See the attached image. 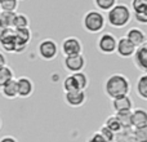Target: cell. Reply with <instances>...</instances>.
<instances>
[{
  "label": "cell",
  "mask_w": 147,
  "mask_h": 142,
  "mask_svg": "<svg viewBox=\"0 0 147 142\" xmlns=\"http://www.w3.org/2000/svg\"><path fill=\"white\" fill-rule=\"evenodd\" d=\"M130 81L124 74H112L106 79L103 85V91L109 98L114 99L120 96H127L130 92Z\"/></svg>",
  "instance_id": "obj_1"
},
{
  "label": "cell",
  "mask_w": 147,
  "mask_h": 142,
  "mask_svg": "<svg viewBox=\"0 0 147 142\" xmlns=\"http://www.w3.org/2000/svg\"><path fill=\"white\" fill-rule=\"evenodd\" d=\"M106 23L114 28H124L132 21V10L127 4L117 3L110 10H107Z\"/></svg>",
  "instance_id": "obj_2"
},
{
  "label": "cell",
  "mask_w": 147,
  "mask_h": 142,
  "mask_svg": "<svg viewBox=\"0 0 147 142\" xmlns=\"http://www.w3.org/2000/svg\"><path fill=\"white\" fill-rule=\"evenodd\" d=\"M81 25L86 32L99 34L103 31L105 26H106V17H105L103 12H99L97 9L89 10L83 16Z\"/></svg>",
  "instance_id": "obj_3"
},
{
  "label": "cell",
  "mask_w": 147,
  "mask_h": 142,
  "mask_svg": "<svg viewBox=\"0 0 147 142\" xmlns=\"http://www.w3.org/2000/svg\"><path fill=\"white\" fill-rule=\"evenodd\" d=\"M58 44L53 39H44L38 45V53L44 61H53L58 56Z\"/></svg>",
  "instance_id": "obj_4"
},
{
  "label": "cell",
  "mask_w": 147,
  "mask_h": 142,
  "mask_svg": "<svg viewBox=\"0 0 147 142\" xmlns=\"http://www.w3.org/2000/svg\"><path fill=\"white\" fill-rule=\"evenodd\" d=\"M117 39L114 34L103 32L97 40V48L102 54H112L116 51Z\"/></svg>",
  "instance_id": "obj_5"
},
{
  "label": "cell",
  "mask_w": 147,
  "mask_h": 142,
  "mask_svg": "<svg viewBox=\"0 0 147 142\" xmlns=\"http://www.w3.org/2000/svg\"><path fill=\"white\" fill-rule=\"evenodd\" d=\"M61 52L65 57L74 56V54H80L83 53V43L76 36L65 38L61 44Z\"/></svg>",
  "instance_id": "obj_6"
},
{
  "label": "cell",
  "mask_w": 147,
  "mask_h": 142,
  "mask_svg": "<svg viewBox=\"0 0 147 142\" xmlns=\"http://www.w3.org/2000/svg\"><path fill=\"white\" fill-rule=\"evenodd\" d=\"M86 66V58L84 57L83 53L80 54H74V56H67L63 60V67L70 74L79 72L83 71Z\"/></svg>",
  "instance_id": "obj_7"
},
{
  "label": "cell",
  "mask_w": 147,
  "mask_h": 142,
  "mask_svg": "<svg viewBox=\"0 0 147 142\" xmlns=\"http://www.w3.org/2000/svg\"><path fill=\"white\" fill-rule=\"evenodd\" d=\"M14 35H16V40H17L16 53H21L28 47L32 34H31L30 27H25V28H14Z\"/></svg>",
  "instance_id": "obj_8"
},
{
  "label": "cell",
  "mask_w": 147,
  "mask_h": 142,
  "mask_svg": "<svg viewBox=\"0 0 147 142\" xmlns=\"http://www.w3.org/2000/svg\"><path fill=\"white\" fill-rule=\"evenodd\" d=\"M136 49L137 47L132 43L130 40H128L125 36H121V38L117 39V43H116V53L119 57L121 58H130V57L134 54Z\"/></svg>",
  "instance_id": "obj_9"
},
{
  "label": "cell",
  "mask_w": 147,
  "mask_h": 142,
  "mask_svg": "<svg viewBox=\"0 0 147 142\" xmlns=\"http://www.w3.org/2000/svg\"><path fill=\"white\" fill-rule=\"evenodd\" d=\"M0 47L4 52L8 53H16L17 48V40L14 35V28H7L5 32L0 36Z\"/></svg>",
  "instance_id": "obj_10"
},
{
  "label": "cell",
  "mask_w": 147,
  "mask_h": 142,
  "mask_svg": "<svg viewBox=\"0 0 147 142\" xmlns=\"http://www.w3.org/2000/svg\"><path fill=\"white\" fill-rule=\"evenodd\" d=\"M35 91L34 81L27 76H21L17 79V92L18 97L21 98H28Z\"/></svg>",
  "instance_id": "obj_11"
},
{
  "label": "cell",
  "mask_w": 147,
  "mask_h": 142,
  "mask_svg": "<svg viewBox=\"0 0 147 142\" xmlns=\"http://www.w3.org/2000/svg\"><path fill=\"white\" fill-rule=\"evenodd\" d=\"M132 58L134 66L140 71H142V74L147 72V43L141 47H137Z\"/></svg>",
  "instance_id": "obj_12"
},
{
  "label": "cell",
  "mask_w": 147,
  "mask_h": 142,
  "mask_svg": "<svg viewBox=\"0 0 147 142\" xmlns=\"http://www.w3.org/2000/svg\"><path fill=\"white\" fill-rule=\"evenodd\" d=\"M65 102L71 107H80L85 103L86 101V93L85 91H72V92H65Z\"/></svg>",
  "instance_id": "obj_13"
},
{
  "label": "cell",
  "mask_w": 147,
  "mask_h": 142,
  "mask_svg": "<svg viewBox=\"0 0 147 142\" xmlns=\"http://www.w3.org/2000/svg\"><path fill=\"white\" fill-rule=\"evenodd\" d=\"M111 106L115 112L130 111V110H133V99L129 97V94L120 96V97L111 99Z\"/></svg>",
  "instance_id": "obj_14"
},
{
  "label": "cell",
  "mask_w": 147,
  "mask_h": 142,
  "mask_svg": "<svg viewBox=\"0 0 147 142\" xmlns=\"http://www.w3.org/2000/svg\"><path fill=\"white\" fill-rule=\"evenodd\" d=\"M125 38L132 41L136 47H141L147 43V35L141 27H130L127 31Z\"/></svg>",
  "instance_id": "obj_15"
},
{
  "label": "cell",
  "mask_w": 147,
  "mask_h": 142,
  "mask_svg": "<svg viewBox=\"0 0 147 142\" xmlns=\"http://www.w3.org/2000/svg\"><path fill=\"white\" fill-rule=\"evenodd\" d=\"M147 127V111L145 109L132 110V128H146Z\"/></svg>",
  "instance_id": "obj_16"
},
{
  "label": "cell",
  "mask_w": 147,
  "mask_h": 142,
  "mask_svg": "<svg viewBox=\"0 0 147 142\" xmlns=\"http://www.w3.org/2000/svg\"><path fill=\"white\" fill-rule=\"evenodd\" d=\"M0 93L3 97L8 99H14L18 97V92H17V79H10L8 83H5L4 85L0 88Z\"/></svg>",
  "instance_id": "obj_17"
},
{
  "label": "cell",
  "mask_w": 147,
  "mask_h": 142,
  "mask_svg": "<svg viewBox=\"0 0 147 142\" xmlns=\"http://www.w3.org/2000/svg\"><path fill=\"white\" fill-rule=\"evenodd\" d=\"M136 92H137L138 97L143 101L147 99V74L143 72L142 75L138 78L137 84H136Z\"/></svg>",
  "instance_id": "obj_18"
},
{
  "label": "cell",
  "mask_w": 147,
  "mask_h": 142,
  "mask_svg": "<svg viewBox=\"0 0 147 142\" xmlns=\"http://www.w3.org/2000/svg\"><path fill=\"white\" fill-rule=\"evenodd\" d=\"M115 115H116L121 128H130L132 127V110H130V111L115 112Z\"/></svg>",
  "instance_id": "obj_19"
},
{
  "label": "cell",
  "mask_w": 147,
  "mask_h": 142,
  "mask_svg": "<svg viewBox=\"0 0 147 142\" xmlns=\"http://www.w3.org/2000/svg\"><path fill=\"white\" fill-rule=\"evenodd\" d=\"M71 75L74 76V79L76 80V83H78L79 89H80V91H85V89L88 88V85H89V78H88V75H86L84 71L74 72V74H71Z\"/></svg>",
  "instance_id": "obj_20"
},
{
  "label": "cell",
  "mask_w": 147,
  "mask_h": 142,
  "mask_svg": "<svg viewBox=\"0 0 147 142\" xmlns=\"http://www.w3.org/2000/svg\"><path fill=\"white\" fill-rule=\"evenodd\" d=\"M30 26V20L23 13H16L14 21H13V28H25Z\"/></svg>",
  "instance_id": "obj_21"
},
{
  "label": "cell",
  "mask_w": 147,
  "mask_h": 142,
  "mask_svg": "<svg viewBox=\"0 0 147 142\" xmlns=\"http://www.w3.org/2000/svg\"><path fill=\"white\" fill-rule=\"evenodd\" d=\"M93 4L99 12H107L115 4H117V0H93Z\"/></svg>",
  "instance_id": "obj_22"
},
{
  "label": "cell",
  "mask_w": 147,
  "mask_h": 142,
  "mask_svg": "<svg viewBox=\"0 0 147 142\" xmlns=\"http://www.w3.org/2000/svg\"><path fill=\"white\" fill-rule=\"evenodd\" d=\"M13 78H14V71L10 69L8 65L5 67H3V69H0V88Z\"/></svg>",
  "instance_id": "obj_23"
},
{
  "label": "cell",
  "mask_w": 147,
  "mask_h": 142,
  "mask_svg": "<svg viewBox=\"0 0 147 142\" xmlns=\"http://www.w3.org/2000/svg\"><path fill=\"white\" fill-rule=\"evenodd\" d=\"M62 88H63L65 92H72V91H80L79 89V85L76 83V80L74 79V76L70 74L69 76H66L62 83Z\"/></svg>",
  "instance_id": "obj_24"
},
{
  "label": "cell",
  "mask_w": 147,
  "mask_h": 142,
  "mask_svg": "<svg viewBox=\"0 0 147 142\" xmlns=\"http://www.w3.org/2000/svg\"><path fill=\"white\" fill-rule=\"evenodd\" d=\"M14 16H16V12H1L0 13V22L7 28H13Z\"/></svg>",
  "instance_id": "obj_25"
},
{
  "label": "cell",
  "mask_w": 147,
  "mask_h": 142,
  "mask_svg": "<svg viewBox=\"0 0 147 142\" xmlns=\"http://www.w3.org/2000/svg\"><path fill=\"white\" fill-rule=\"evenodd\" d=\"M18 3V0H0V9L1 12H16Z\"/></svg>",
  "instance_id": "obj_26"
},
{
  "label": "cell",
  "mask_w": 147,
  "mask_h": 142,
  "mask_svg": "<svg viewBox=\"0 0 147 142\" xmlns=\"http://www.w3.org/2000/svg\"><path fill=\"white\" fill-rule=\"evenodd\" d=\"M103 125H106V127L109 128V129H111L114 133H116L117 131L121 129V125H120V123H119V120H117L116 115H110V116L105 120V124Z\"/></svg>",
  "instance_id": "obj_27"
},
{
  "label": "cell",
  "mask_w": 147,
  "mask_h": 142,
  "mask_svg": "<svg viewBox=\"0 0 147 142\" xmlns=\"http://www.w3.org/2000/svg\"><path fill=\"white\" fill-rule=\"evenodd\" d=\"M130 7L133 13H147V0H132Z\"/></svg>",
  "instance_id": "obj_28"
},
{
  "label": "cell",
  "mask_w": 147,
  "mask_h": 142,
  "mask_svg": "<svg viewBox=\"0 0 147 142\" xmlns=\"http://www.w3.org/2000/svg\"><path fill=\"white\" fill-rule=\"evenodd\" d=\"M132 135L137 142H147V127L146 128H133Z\"/></svg>",
  "instance_id": "obj_29"
},
{
  "label": "cell",
  "mask_w": 147,
  "mask_h": 142,
  "mask_svg": "<svg viewBox=\"0 0 147 142\" xmlns=\"http://www.w3.org/2000/svg\"><path fill=\"white\" fill-rule=\"evenodd\" d=\"M99 135L102 136V137L105 138L107 142H112L114 141V137H115V133L112 132L111 129H109V128L106 127V125H102L101 128H99Z\"/></svg>",
  "instance_id": "obj_30"
},
{
  "label": "cell",
  "mask_w": 147,
  "mask_h": 142,
  "mask_svg": "<svg viewBox=\"0 0 147 142\" xmlns=\"http://www.w3.org/2000/svg\"><path fill=\"white\" fill-rule=\"evenodd\" d=\"M132 17L141 25H147V13H132Z\"/></svg>",
  "instance_id": "obj_31"
},
{
  "label": "cell",
  "mask_w": 147,
  "mask_h": 142,
  "mask_svg": "<svg viewBox=\"0 0 147 142\" xmlns=\"http://www.w3.org/2000/svg\"><path fill=\"white\" fill-rule=\"evenodd\" d=\"M88 142H107V141L99 135V132H94L93 135L88 138Z\"/></svg>",
  "instance_id": "obj_32"
},
{
  "label": "cell",
  "mask_w": 147,
  "mask_h": 142,
  "mask_svg": "<svg viewBox=\"0 0 147 142\" xmlns=\"http://www.w3.org/2000/svg\"><path fill=\"white\" fill-rule=\"evenodd\" d=\"M5 66H7V57L3 52H0V69H3Z\"/></svg>",
  "instance_id": "obj_33"
},
{
  "label": "cell",
  "mask_w": 147,
  "mask_h": 142,
  "mask_svg": "<svg viewBox=\"0 0 147 142\" xmlns=\"http://www.w3.org/2000/svg\"><path fill=\"white\" fill-rule=\"evenodd\" d=\"M0 142H18L17 138L12 137V136H4V137L0 138Z\"/></svg>",
  "instance_id": "obj_34"
},
{
  "label": "cell",
  "mask_w": 147,
  "mask_h": 142,
  "mask_svg": "<svg viewBox=\"0 0 147 142\" xmlns=\"http://www.w3.org/2000/svg\"><path fill=\"white\" fill-rule=\"evenodd\" d=\"M5 30H7V27H5V26H4V25H3V23H1V22H0V36H1V35H3V34H4V32H5Z\"/></svg>",
  "instance_id": "obj_35"
},
{
  "label": "cell",
  "mask_w": 147,
  "mask_h": 142,
  "mask_svg": "<svg viewBox=\"0 0 147 142\" xmlns=\"http://www.w3.org/2000/svg\"><path fill=\"white\" fill-rule=\"evenodd\" d=\"M124 142H137V141L134 140V137H133V135H130L129 137H127V138H125V141H124Z\"/></svg>",
  "instance_id": "obj_36"
},
{
  "label": "cell",
  "mask_w": 147,
  "mask_h": 142,
  "mask_svg": "<svg viewBox=\"0 0 147 142\" xmlns=\"http://www.w3.org/2000/svg\"><path fill=\"white\" fill-rule=\"evenodd\" d=\"M0 129H1V119H0Z\"/></svg>",
  "instance_id": "obj_37"
},
{
  "label": "cell",
  "mask_w": 147,
  "mask_h": 142,
  "mask_svg": "<svg viewBox=\"0 0 147 142\" xmlns=\"http://www.w3.org/2000/svg\"><path fill=\"white\" fill-rule=\"evenodd\" d=\"M0 13H1V9H0Z\"/></svg>",
  "instance_id": "obj_38"
},
{
  "label": "cell",
  "mask_w": 147,
  "mask_h": 142,
  "mask_svg": "<svg viewBox=\"0 0 147 142\" xmlns=\"http://www.w3.org/2000/svg\"><path fill=\"white\" fill-rule=\"evenodd\" d=\"M18 1H20V0H18Z\"/></svg>",
  "instance_id": "obj_39"
},
{
  "label": "cell",
  "mask_w": 147,
  "mask_h": 142,
  "mask_svg": "<svg viewBox=\"0 0 147 142\" xmlns=\"http://www.w3.org/2000/svg\"><path fill=\"white\" fill-rule=\"evenodd\" d=\"M112 142H114V141H112Z\"/></svg>",
  "instance_id": "obj_40"
}]
</instances>
